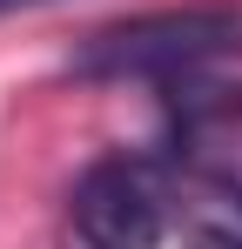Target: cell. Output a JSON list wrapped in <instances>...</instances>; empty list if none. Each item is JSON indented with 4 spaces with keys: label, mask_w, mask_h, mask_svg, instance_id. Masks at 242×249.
<instances>
[{
    "label": "cell",
    "mask_w": 242,
    "mask_h": 249,
    "mask_svg": "<svg viewBox=\"0 0 242 249\" xmlns=\"http://www.w3.org/2000/svg\"><path fill=\"white\" fill-rule=\"evenodd\" d=\"M20 7H40V0H0V14H20Z\"/></svg>",
    "instance_id": "277c9868"
},
{
    "label": "cell",
    "mask_w": 242,
    "mask_h": 249,
    "mask_svg": "<svg viewBox=\"0 0 242 249\" xmlns=\"http://www.w3.org/2000/svg\"><path fill=\"white\" fill-rule=\"evenodd\" d=\"M168 162L242 202V88H202L175 108Z\"/></svg>",
    "instance_id": "3957f363"
},
{
    "label": "cell",
    "mask_w": 242,
    "mask_h": 249,
    "mask_svg": "<svg viewBox=\"0 0 242 249\" xmlns=\"http://www.w3.org/2000/svg\"><path fill=\"white\" fill-rule=\"evenodd\" d=\"M68 236L81 249H161L175 236V196L148 155H101L68 189Z\"/></svg>",
    "instance_id": "7a4b0ae2"
},
{
    "label": "cell",
    "mask_w": 242,
    "mask_h": 249,
    "mask_svg": "<svg viewBox=\"0 0 242 249\" xmlns=\"http://www.w3.org/2000/svg\"><path fill=\"white\" fill-rule=\"evenodd\" d=\"M222 54H242V7H161L94 27L68 68L81 81H175Z\"/></svg>",
    "instance_id": "6da1fadb"
}]
</instances>
